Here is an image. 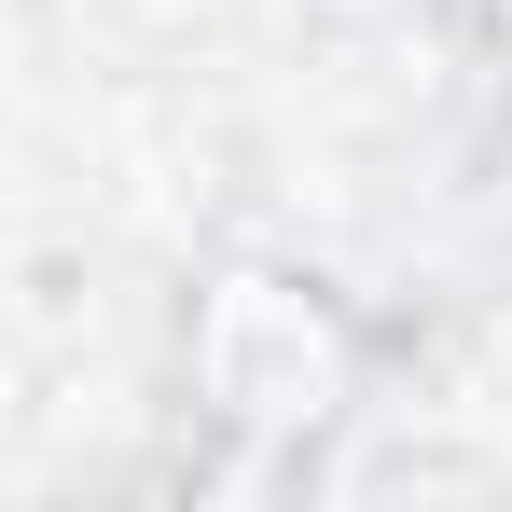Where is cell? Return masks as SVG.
Returning a JSON list of instances; mask_svg holds the SVG:
<instances>
[{
    "mask_svg": "<svg viewBox=\"0 0 512 512\" xmlns=\"http://www.w3.org/2000/svg\"><path fill=\"white\" fill-rule=\"evenodd\" d=\"M333 388H346V346H333V319L305 291L236 277L208 305V402H236V416H319Z\"/></svg>",
    "mask_w": 512,
    "mask_h": 512,
    "instance_id": "cell-1",
    "label": "cell"
}]
</instances>
